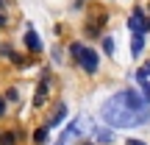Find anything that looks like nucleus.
<instances>
[{
  "instance_id": "4",
  "label": "nucleus",
  "mask_w": 150,
  "mask_h": 145,
  "mask_svg": "<svg viewBox=\"0 0 150 145\" xmlns=\"http://www.w3.org/2000/svg\"><path fill=\"white\" fill-rule=\"evenodd\" d=\"M128 28L136 34V36H145V31H147V17H145V11H142V9H136L134 14L128 17Z\"/></svg>"
},
{
  "instance_id": "14",
  "label": "nucleus",
  "mask_w": 150,
  "mask_h": 145,
  "mask_svg": "<svg viewBox=\"0 0 150 145\" xmlns=\"http://www.w3.org/2000/svg\"><path fill=\"white\" fill-rule=\"evenodd\" d=\"M125 145H145L142 140H125Z\"/></svg>"
},
{
  "instance_id": "5",
  "label": "nucleus",
  "mask_w": 150,
  "mask_h": 145,
  "mask_svg": "<svg viewBox=\"0 0 150 145\" xmlns=\"http://www.w3.org/2000/svg\"><path fill=\"white\" fill-rule=\"evenodd\" d=\"M47 92H50V78L47 73L39 78V86H36V95H33V106H45V101H47Z\"/></svg>"
},
{
  "instance_id": "18",
  "label": "nucleus",
  "mask_w": 150,
  "mask_h": 145,
  "mask_svg": "<svg viewBox=\"0 0 150 145\" xmlns=\"http://www.w3.org/2000/svg\"><path fill=\"white\" fill-rule=\"evenodd\" d=\"M3 9H6V0H0V11H3Z\"/></svg>"
},
{
  "instance_id": "17",
  "label": "nucleus",
  "mask_w": 150,
  "mask_h": 145,
  "mask_svg": "<svg viewBox=\"0 0 150 145\" xmlns=\"http://www.w3.org/2000/svg\"><path fill=\"white\" fill-rule=\"evenodd\" d=\"M0 25H6V17H3V14H0Z\"/></svg>"
},
{
  "instance_id": "7",
  "label": "nucleus",
  "mask_w": 150,
  "mask_h": 145,
  "mask_svg": "<svg viewBox=\"0 0 150 145\" xmlns=\"http://www.w3.org/2000/svg\"><path fill=\"white\" fill-rule=\"evenodd\" d=\"M25 45L33 50V53H39V50H42V42H39V36H36V31H33V28H28V31H25Z\"/></svg>"
},
{
  "instance_id": "19",
  "label": "nucleus",
  "mask_w": 150,
  "mask_h": 145,
  "mask_svg": "<svg viewBox=\"0 0 150 145\" xmlns=\"http://www.w3.org/2000/svg\"><path fill=\"white\" fill-rule=\"evenodd\" d=\"M86 145H92V142H86Z\"/></svg>"
},
{
  "instance_id": "6",
  "label": "nucleus",
  "mask_w": 150,
  "mask_h": 145,
  "mask_svg": "<svg viewBox=\"0 0 150 145\" xmlns=\"http://www.w3.org/2000/svg\"><path fill=\"white\" fill-rule=\"evenodd\" d=\"M64 117H67V106H64V103H56V112H53V117L47 120V129L61 126V123H64Z\"/></svg>"
},
{
  "instance_id": "2",
  "label": "nucleus",
  "mask_w": 150,
  "mask_h": 145,
  "mask_svg": "<svg viewBox=\"0 0 150 145\" xmlns=\"http://www.w3.org/2000/svg\"><path fill=\"white\" fill-rule=\"evenodd\" d=\"M70 53H72V59L78 61L86 73H97V64H100V61H97V53H95V50L83 48L81 42H72L70 45Z\"/></svg>"
},
{
  "instance_id": "8",
  "label": "nucleus",
  "mask_w": 150,
  "mask_h": 145,
  "mask_svg": "<svg viewBox=\"0 0 150 145\" xmlns=\"http://www.w3.org/2000/svg\"><path fill=\"white\" fill-rule=\"evenodd\" d=\"M136 81H139L142 86H150V61H145V64L136 70Z\"/></svg>"
},
{
  "instance_id": "13",
  "label": "nucleus",
  "mask_w": 150,
  "mask_h": 145,
  "mask_svg": "<svg viewBox=\"0 0 150 145\" xmlns=\"http://www.w3.org/2000/svg\"><path fill=\"white\" fill-rule=\"evenodd\" d=\"M103 48H106V53H108V56H114L117 45H114V39H103Z\"/></svg>"
},
{
  "instance_id": "11",
  "label": "nucleus",
  "mask_w": 150,
  "mask_h": 145,
  "mask_svg": "<svg viewBox=\"0 0 150 145\" xmlns=\"http://www.w3.org/2000/svg\"><path fill=\"white\" fill-rule=\"evenodd\" d=\"M0 142H3V145H17V134H11V131H6V134L0 137Z\"/></svg>"
},
{
  "instance_id": "1",
  "label": "nucleus",
  "mask_w": 150,
  "mask_h": 145,
  "mask_svg": "<svg viewBox=\"0 0 150 145\" xmlns=\"http://www.w3.org/2000/svg\"><path fill=\"white\" fill-rule=\"evenodd\" d=\"M100 114L114 129H131V126H142L150 120V103L147 98L136 95V89H120L103 103Z\"/></svg>"
},
{
  "instance_id": "12",
  "label": "nucleus",
  "mask_w": 150,
  "mask_h": 145,
  "mask_svg": "<svg viewBox=\"0 0 150 145\" xmlns=\"http://www.w3.org/2000/svg\"><path fill=\"white\" fill-rule=\"evenodd\" d=\"M33 140H36V145H45V140H47V129H39L36 134H33Z\"/></svg>"
},
{
  "instance_id": "15",
  "label": "nucleus",
  "mask_w": 150,
  "mask_h": 145,
  "mask_svg": "<svg viewBox=\"0 0 150 145\" xmlns=\"http://www.w3.org/2000/svg\"><path fill=\"white\" fill-rule=\"evenodd\" d=\"M3 109H6V103H3V98H0V114H3Z\"/></svg>"
},
{
  "instance_id": "10",
  "label": "nucleus",
  "mask_w": 150,
  "mask_h": 145,
  "mask_svg": "<svg viewBox=\"0 0 150 145\" xmlns=\"http://www.w3.org/2000/svg\"><path fill=\"white\" fill-rule=\"evenodd\" d=\"M142 48H145V39L134 34V39H131V50H134V56H139V53H142Z\"/></svg>"
},
{
  "instance_id": "9",
  "label": "nucleus",
  "mask_w": 150,
  "mask_h": 145,
  "mask_svg": "<svg viewBox=\"0 0 150 145\" xmlns=\"http://www.w3.org/2000/svg\"><path fill=\"white\" fill-rule=\"evenodd\" d=\"M92 134H95L100 142H114V134H111V131H106V129H92Z\"/></svg>"
},
{
  "instance_id": "3",
  "label": "nucleus",
  "mask_w": 150,
  "mask_h": 145,
  "mask_svg": "<svg viewBox=\"0 0 150 145\" xmlns=\"http://www.w3.org/2000/svg\"><path fill=\"white\" fill-rule=\"evenodd\" d=\"M86 129H89V120H86L83 114H81L78 120H72V126H70V129H67L64 134H61V140H59V145H67L70 140H75V137H78L81 131H86Z\"/></svg>"
},
{
  "instance_id": "16",
  "label": "nucleus",
  "mask_w": 150,
  "mask_h": 145,
  "mask_svg": "<svg viewBox=\"0 0 150 145\" xmlns=\"http://www.w3.org/2000/svg\"><path fill=\"white\" fill-rule=\"evenodd\" d=\"M145 95H147V101H150V86H145Z\"/></svg>"
}]
</instances>
